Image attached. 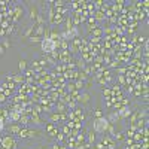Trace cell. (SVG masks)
Masks as SVG:
<instances>
[{
    "label": "cell",
    "mask_w": 149,
    "mask_h": 149,
    "mask_svg": "<svg viewBox=\"0 0 149 149\" xmlns=\"http://www.w3.org/2000/svg\"><path fill=\"white\" fill-rule=\"evenodd\" d=\"M12 77H13V81H15V82H18V83L24 82V77H23V75H15V76H12Z\"/></svg>",
    "instance_id": "18"
},
{
    "label": "cell",
    "mask_w": 149,
    "mask_h": 149,
    "mask_svg": "<svg viewBox=\"0 0 149 149\" xmlns=\"http://www.w3.org/2000/svg\"><path fill=\"white\" fill-rule=\"evenodd\" d=\"M58 46H60V42H54L51 39H42L40 42V48L45 54H52Z\"/></svg>",
    "instance_id": "2"
},
{
    "label": "cell",
    "mask_w": 149,
    "mask_h": 149,
    "mask_svg": "<svg viewBox=\"0 0 149 149\" xmlns=\"http://www.w3.org/2000/svg\"><path fill=\"white\" fill-rule=\"evenodd\" d=\"M25 69H27V61H25V60H21V61H19V72L24 73Z\"/></svg>",
    "instance_id": "15"
},
{
    "label": "cell",
    "mask_w": 149,
    "mask_h": 149,
    "mask_svg": "<svg viewBox=\"0 0 149 149\" xmlns=\"http://www.w3.org/2000/svg\"><path fill=\"white\" fill-rule=\"evenodd\" d=\"M89 100H91V95H89V93H82V94L79 95V103L81 104H88L89 103Z\"/></svg>",
    "instance_id": "8"
},
{
    "label": "cell",
    "mask_w": 149,
    "mask_h": 149,
    "mask_svg": "<svg viewBox=\"0 0 149 149\" xmlns=\"http://www.w3.org/2000/svg\"><path fill=\"white\" fill-rule=\"evenodd\" d=\"M42 133L39 130H30V128H21V131L18 133V136L19 137H25V139H31V137H36V136H40Z\"/></svg>",
    "instance_id": "3"
},
{
    "label": "cell",
    "mask_w": 149,
    "mask_h": 149,
    "mask_svg": "<svg viewBox=\"0 0 149 149\" xmlns=\"http://www.w3.org/2000/svg\"><path fill=\"white\" fill-rule=\"evenodd\" d=\"M8 130L11 131V133H15V134H18V133L21 131V125H11Z\"/></svg>",
    "instance_id": "12"
},
{
    "label": "cell",
    "mask_w": 149,
    "mask_h": 149,
    "mask_svg": "<svg viewBox=\"0 0 149 149\" xmlns=\"http://www.w3.org/2000/svg\"><path fill=\"white\" fill-rule=\"evenodd\" d=\"M107 127H109V121L104 116H100V118L94 119V131L98 133V134H103L107 131Z\"/></svg>",
    "instance_id": "1"
},
{
    "label": "cell",
    "mask_w": 149,
    "mask_h": 149,
    "mask_svg": "<svg viewBox=\"0 0 149 149\" xmlns=\"http://www.w3.org/2000/svg\"><path fill=\"white\" fill-rule=\"evenodd\" d=\"M2 52H3V48L0 46V54H2Z\"/></svg>",
    "instance_id": "27"
},
{
    "label": "cell",
    "mask_w": 149,
    "mask_h": 149,
    "mask_svg": "<svg viewBox=\"0 0 149 149\" xmlns=\"http://www.w3.org/2000/svg\"><path fill=\"white\" fill-rule=\"evenodd\" d=\"M94 17H95L94 19H97V21H103V19L106 18V15H104V12H103V11H97Z\"/></svg>",
    "instance_id": "11"
},
{
    "label": "cell",
    "mask_w": 149,
    "mask_h": 149,
    "mask_svg": "<svg viewBox=\"0 0 149 149\" xmlns=\"http://www.w3.org/2000/svg\"><path fill=\"white\" fill-rule=\"evenodd\" d=\"M60 119V115H51V121H57Z\"/></svg>",
    "instance_id": "22"
},
{
    "label": "cell",
    "mask_w": 149,
    "mask_h": 149,
    "mask_svg": "<svg viewBox=\"0 0 149 149\" xmlns=\"http://www.w3.org/2000/svg\"><path fill=\"white\" fill-rule=\"evenodd\" d=\"M23 15H24V9L21 8V6H15V8H13V15H12L13 21H15V23L19 21V19L23 18Z\"/></svg>",
    "instance_id": "6"
},
{
    "label": "cell",
    "mask_w": 149,
    "mask_h": 149,
    "mask_svg": "<svg viewBox=\"0 0 149 149\" xmlns=\"http://www.w3.org/2000/svg\"><path fill=\"white\" fill-rule=\"evenodd\" d=\"M3 128H5V122H3V119L0 118V131L3 130Z\"/></svg>",
    "instance_id": "23"
},
{
    "label": "cell",
    "mask_w": 149,
    "mask_h": 149,
    "mask_svg": "<svg viewBox=\"0 0 149 149\" xmlns=\"http://www.w3.org/2000/svg\"><path fill=\"white\" fill-rule=\"evenodd\" d=\"M88 142H89V145H91V143H94V142H95L94 131H89V133H88Z\"/></svg>",
    "instance_id": "17"
},
{
    "label": "cell",
    "mask_w": 149,
    "mask_h": 149,
    "mask_svg": "<svg viewBox=\"0 0 149 149\" xmlns=\"http://www.w3.org/2000/svg\"><path fill=\"white\" fill-rule=\"evenodd\" d=\"M31 122H34L36 125L40 124V118H39V113L36 112V110H33V112H31Z\"/></svg>",
    "instance_id": "9"
},
{
    "label": "cell",
    "mask_w": 149,
    "mask_h": 149,
    "mask_svg": "<svg viewBox=\"0 0 149 149\" xmlns=\"http://www.w3.org/2000/svg\"><path fill=\"white\" fill-rule=\"evenodd\" d=\"M69 89H70V91H73V89H75V85H73V83H69Z\"/></svg>",
    "instance_id": "25"
},
{
    "label": "cell",
    "mask_w": 149,
    "mask_h": 149,
    "mask_svg": "<svg viewBox=\"0 0 149 149\" xmlns=\"http://www.w3.org/2000/svg\"><path fill=\"white\" fill-rule=\"evenodd\" d=\"M3 45H5V48H9V42L5 40V42H3Z\"/></svg>",
    "instance_id": "26"
},
{
    "label": "cell",
    "mask_w": 149,
    "mask_h": 149,
    "mask_svg": "<svg viewBox=\"0 0 149 149\" xmlns=\"http://www.w3.org/2000/svg\"><path fill=\"white\" fill-rule=\"evenodd\" d=\"M118 113V116L119 118H128V116H131V107L130 106H124V107H121L119 109V112H116Z\"/></svg>",
    "instance_id": "7"
},
{
    "label": "cell",
    "mask_w": 149,
    "mask_h": 149,
    "mask_svg": "<svg viewBox=\"0 0 149 149\" xmlns=\"http://www.w3.org/2000/svg\"><path fill=\"white\" fill-rule=\"evenodd\" d=\"M82 87H83L82 82H77V83H76V88H82Z\"/></svg>",
    "instance_id": "24"
},
{
    "label": "cell",
    "mask_w": 149,
    "mask_h": 149,
    "mask_svg": "<svg viewBox=\"0 0 149 149\" xmlns=\"http://www.w3.org/2000/svg\"><path fill=\"white\" fill-rule=\"evenodd\" d=\"M19 122H21V124H29V116H27V115H25V116H24V115H23V116H21V118H19Z\"/></svg>",
    "instance_id": "19"
},
{
    "label": "cell",
    "mask_w": 149,
    "mask_h": 149,
    "mask_svg": "<svg viewBox=\"0 0 149 149\" xmlns=\"http://www.w3.org/2000/svg\"><path fill=\"white\" fill-rule=\"evenodd\" d=\"M29 17H30V19L33 21V24H34L36 19H37V6H36V3H30V6H29Z\"/></svg>",
    "instance_id": "5"
},
{
    "label": "cell",
    "mask_w": 149,
    "mask_h": 149,
    "mask_svg": "<svg viewBox=\"0 0 149 149\" xmlns=\"http://www.w3.org/2000/svg\"><path fill=\"white\" fill-rule=\"evenodd\" d=\"M91 30H93V34H97V36H98V37H100V36H101V33H103V31H101V30L100 29H91Z\"/></svg>",
    "instance_id": "20"
},
{
    "label": "cell",
    "mask_w": 149,
    "mask_h": 149,
    "mask_svg": "<svg viewBox=\"0 0 149 149\" xmlns=\"http://www.w3.org/2000/svg\"><path fill=\"white\" fill-rule=\"evenodd\" d=\"M45 61H46V64H49V66H55V60L52 58V57H51V55H49V54H46V57H45Z\"/></svg>",
    "instance_id": "14"
},
{
    "label": "cell",
    "mask_w": 149,
    "mask_h": 149,
    "mask_svg": "<svg viewBox=\"0 0 149 149\" xmlns=\"http://www.w3.org/2000/svg\"><path fill=\"white\" fill-rule=\"evenodd\" d=\"M57 109H58V110H60V112H61V113L64 112L66 106H64V101H63V100H60V103H58V104H57Z\"/></svg>",
    "instance_id": "16"
},
{
    "label": "cell",
    "mask_w": 149,
    "mask_h": 149,
    "mask_svg": "<svg viewBox=\"0 0 149 149\" xmlns=\"http://www.w3.org/2000/svg\"><path fill=\"white\" fill-rule=\"evenodd\" d=\"M139 118H146V110H143V112H140L139 115H137Z\"/></svg>",
    "instance_id": "21"
},
{
    "label": "cell",
    "mask_w": 149,
    "mask_h": 149,
    "mask_svg": "<svg viewBox=\"0 0 149 149\" xmlns=\"http://www.w3.org/2000/svg\"><path fill=\"white\" fill-rule=\"evenodd\" d=\"M76 66H77V69H81V70H83L85 67H87V63H85V60H77V63H76Z\"/></svg>",
    "instance_id": "13"
},
{
    "label": "cell",
    "mask_w": 149,
    "mask_h": 149,
    "mask_svg": "<svg viewBox=\"0 0 149 149\" xmlns=\"http://www.w3.org/2000/svg\"><path fill=\"white\" fill-rule=\"evenodd\" d=\"M19 118H21V115L18 112H15V110H12V112L9 113V119H11V121H19Z\"/></svg>",
    "instance_id": "10"
},
{
    "label": "cell",
    "mask_w": 149,
    "mask_h": 149,
    "mask_svg": "<svg viewBox=\"0 0 149 149\" xmlns=\"http://www.w3.org/2000/svg\"><path fill=\"white\" fill-rule=\"evenodd\" d=\"M15 140L12 136H5L2 139V148L3 149H15Z\"/></svg>",
    "instance_id": "4"
}]
</instances>
